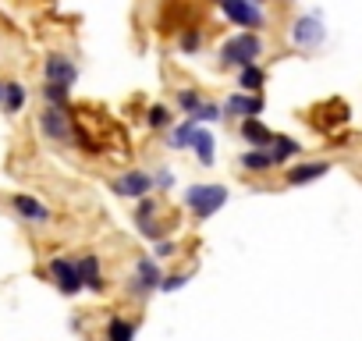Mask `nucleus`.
<instances>
[{
  "instance_id": "obj_7",
  "label": "nucleus",
  "mask_w": 362,
  "mask_h": 341,
  "mask_svg": "<svg viewBox=\"0 0 362 341\" xmlns=\"http://www.w3.org/2000/svg\"><path fill=\"white\" fill-rule=\"evenodd\" d=\"M50 277H54V284L64 295H78L82 291V281H78V270H75L71 260H50Z\"/></svg>"
},
{
  "instance_id": "obj_11",
  "label": "nucleus",
  "mask_w": 362,
  "mask_h": 341,
  "mask_svg": "<svg viewBox=\"0 0 362 341\" xmlns=\"http://www.w3.org/2000/svg\"><path fill=\"white\" fill-rule=\"evenodd\" d=\"M291 40L298 43V47H316L320 40H323V25L316 22V18H298L295 22V29H291Z\"/></svg>"
},
{
  "instance_id": "obj_28",
  "label": "nucleus",
  "mask_w": 362,
  "mask_h": 341,
  "mask_svg": "<svg viewBox=\"0 0 362 341\" xmlns=\"http://www.w3.org/2000/svg\"><path fill=\"white\" fill-rule=\"evenodd\" d=\"M153 210H156V203H153V200H139V210H135V221H139V224H149V217H153Z\"/></svg>"
},
{
  "instance_id": "obj_31",
  "label": "nucleus",
  "mask_w": 362,
  "mask_h": 341,
  "mask_svg": "<svg viewBox=\"0 0 362 341\" xmlns=\"http://www.w3.org/2000/svg\"><path fill=\"white\" fill-rule=\"evenodd\" d=\"M249 4H256V8H259V4H263V0H249Z\"/></svg>"
},
{
  "instance_id": "obj_16",
  "label": "nucleus",
  "mask_w": 362,
  "mask_h": 341,
  "mask_svg": "<svg viewBox=\"0 0 362 341\" xmlns=\"http://www.w3.org/2000/svg\"><path fill=\"white\" fill-rule=\"evenodd\" d=\"M0 103H4L8 114H18L22 103H25V89L18 82H4V96H0Z\"/></svg>"
},
{
  "instance_id": "obj_12",
  "label": "nucleus",
  "mask_w": 362,
  "mask_h": 341,
  "mask_svg": "<svg viewBox=\"0 0 362 341\" xmlns=\"http://www.w3.org/2000/svg\"><path fill=\"white\" fill-rule=\"evenodd\" d=\"M75 270H78L82 288H89V291H103V288H107L103 277H100V260H96V256H82V260L75 263Z\"/></svg>"
},
{
  "instance_id": "obj_27",
  "label": "nucleus",
  "mask_w": 362,
  "mask_h": 341,
  "mask_svg": "<svg viewBox=\"0 0 362 341\" xmlns=\"http://www.w3.org/2000/svg\"><path fill=\"white\" fill-rule=\"evenodd\" d=\"M221 117H224V114H221V107H214V103H203V107L192 114L196 125H199V121H221Z\"/></svg>"
},
{
  "instance_id": "obj_14",
  "label": "nucleus",
  "mask_w": 362,
  "mask_h": 341,
  "mask_svg": "<svg viewBox=\"0 0 362 341\" xmlns=\"http://www.w3.org/2000/svg\"><path fill=\"white\" fill-rule=\"evenodd\" d=\"M242 139H245V142H252V149H270V142H274V132L252 117V121H242Z\"/></svg>"
},
{
  "instance_id": "obj_25",
  "label": "nucleus",
  "mask_w": 362,
  "mask_h": 341,
  "mask_svg": "<svg viewBox=\"0 0 362 341\" xmlns=\"http://www.w3.org/2000/svg\"><path fill=\"white\" fill-rule=\"evenodd\" d=\"M203 47V33L199 29H185V33H181V50H185V54H196Z\"/></svg>"
},
{
  "instance_id": "obj_30",
  "label": "nucleus",
  "mask_w": 362,
  "mask_h": 341,
  "mask_svg": "<svg viewBox=\"0 0 362 341\" xmlns=\"http://www.w3.org/2000/svg\"><path fill=\"white\" fill-rule=\"evenodd\" d=\"M156 185H160V189H170V185H174V178L167 175V170H160V175H156Z\"/></svg>"
},
{
  "instance_id": "obj_21",
  "label": "nucleus",
  "mask_w": 362,
  "mask_h": 341,
  "mask_svg": "<svg viewBox=\"0 0 362 341\" xmlns=\"http://www.w3.org/2000/svg\"><path fill=\"white\" fill-rule=\"evenodd\" d=\"M192 135H196V121L189 117V121L181 125V128H174V139H170V146H174V149H185V146L192 142Z\"/></svg>"
},
{
  "instance_id": "obj_2",
  "label": "nucleus",
  "mask_w": 362,
  "mask_h": 341,
  "mask_svg": "<svg viewBox=\"0 0 362 341\" xmlns=\"http://www.w3.org/2000/svg\"><path fill=\"white\" fill-rule=\"evenodd\" d=\"M224 203H228V189H224V185H189V192H185V207H189L199 221L214 217Z\"/></svg>"
},
{
  "instance_id": "obj_13",
  "label": "nucleus",
  "mask_w": 362,
  "mask_h": 341,
  "mask_svg": "<svg viewBox=\"0 0 362 341\" xmlns=\"http://www.w3.org/2000/svg\"><path fill=\"white\" fill-rule=\"evenodd\" d=\"M224 107H228V114H235V117H242V121H252V117L263 110V100H259V96H242V93H235Z\"/></svg>"
},
{
  "instance_id": "obj_23",
  "label": "nucleus",
  "mask_w": 362,
  "mask_h": 341,
  "mask_svg": "<svg viewBox=\"0 0 362 341\" xmlns=\"http://www.w3.org/2000/svg\"><path fill=\"white\" fill-rule=\"evenodd\" d=\"M177 103H181V110H185V114H196V110L203 107V96H199L196 89H181V93H177Z\"/></svg>"
},
{
  "instance_id": "obj_3",
  "label": "nucleus",
  "mask_w": 362,
  "mask_h": 341,
  "mask_svg": "<svg viewBox=\"0 0 362 341\" xmlns=\"http://www.w3.org/2000/svg\"><path fill=\"white\" fill-rule=\"evenodd\" d=\"M217 4H221L224 18H231V22L242 25V29H263V25H267L263 11H259L256 4H249V0H217Z\"/></svg>"
},
{
  "instance_id": "obj_20",
  "label": "nucleus",
  "mask_w": 362,
  "mask_h": 341,
  "mask_svg": "<svg viewBox=\"0 0 362 341\" xmlns=\"http://www.w3.org/2000/svg\"><path fill=\"white\" fill-rule=\"evenodd\" d=\"M132 337H135V323H128V320L114 316V320H110V327H107V341H132Z\"/></svg>"
},
{
  "instance_id": "obj_10",
  "label": "nucleus",
  "mask_w": 362,
  "mask_h": 341,
  "mask_svg": "<svg viewBox=\"0 0 362 341\" xmlns=\"http://www.w3.org/2000/svg\"><path fill=\"white\" fill-rule=\"evenodd\" d=\"M327 170H330V163H323V160L298 163V167H291L288 175H284V182H288V185H305V182H316V178H323Z\"/></svg>"
},
{
  "instance_id": "obj_26",
  "label": "nucleus",
  "mask_w": 362,
  "mask_h": 341,
  "mask_svg": "<svg viewBox=\"0 0 362 341\" xmlns=\"http://www.w3.org/2000/svg\"><path fill=\"white\" fill-rule=\"evenodd\" d=\"M189 284V274H170V277H160V291H181Z\"/></svg>"
},
{
  "instance_id": "obj_32",
  "label": "nucleus",
  "mask_w": 362,
  "mask_h": 341,
  "mask_svg": "<svg viewBox=\"0 0 362 341\" xmlns=\"http://www.w3.org/2000/svg\"><path fill=\"white\" fill-rule=\"evenodd\" d=\"M0 96H4V86H0Z\"/></svg>"
},
{
  "instance_id": "obj_4",
  "label": "nucleus",
  "mask_w": 362,
  "mask_h": 341,
  "mask_svg": "<svg viewBox=\"0 0 362 341\" xmlns=\"http://www.w3.org/2000/svg\"><path fill=\"white\" fill-rule=\"evenodd\" d=\"M110 189L117 196H128V200H146V192L153 189V175L149 170H124L110 182Z\"/></svg>"
},
{
  "instance_id": "obj_1",
  "label": "nucleus",
  "mask_w": 362,
  "mask_h": 341,
  "mask_svg": "<svg viewBox=\"0 0 362 341\" xmlns=\"http://www.w3.org/2000/svg\"><path fill=\"white\" fill-rule=\"evenodd\" d=\"M259 54H263V40L256 33H242L221 47V64L224 68H249V64H256Z\"/></svg>"
},
{
  "instance_id": "obj_17",
  "label": "nucleus",
  "mask_w": 362,
  "mask_h": 341,
  "mask_svg": "<svg viewBox=\"0 0 362 341\" xmlns=\"http://www.w3.org/2000/svg\"><path fill=\"white\" fill-rule=\"evenodd\" d=\"M270 156H274V163H281V160H288V156H295L298 153V142L295 139H288V135H274V142H270V149H267Z\"/></svg>"
},
{
  "instance_id": "obj_19",
  "label": "nucleus",
  "mask_w": 362,
  "mask_h": 341,
  "mask_svg": "<svg viewBox=\"0 0 362 341\" xmlns=\"http://www.w3.org/2000/svg\"><path fill=\"white\" fill-rule=\"evenodd\" d=\"M263 82H267V75H263V68H256V64L242 68V75H238V86H242L245 93H259Z\"/></svg>"
},
{
  "instance_id": "obj_8",
  "label": "nucleus",
  "mask_w": 362,
  "mask_h": 341,
  "mask_svg": "<svg viewBox=\"0 0 362 341\" xmlns=\"http://www.w3.org/2000/svg\"><path fill=\"white\" fill-rule=\"evenodd\" d=\"M78 79V68L64 57V54H50L47 57V82H57V86H71Z\"/></svg>"
},
{
  "instance_id": "obj_15",
  "label": "nucleus",
  "mask_w": 362,
  "mask_h": 341,
  "mask_svg": "<svg viewBox=\"0 0 362 341\" xmlns=\"http://www.w3.org/2000/svg\"><path fill=\"white\" fill-rule=\"evenodd\" d=\"M192 149H196V156L203 160V163H214V135L206 132V128H199L196 125V135H192V142H189Z\"/></svg>"
},
{
  "instance_id": "obj_24",
  "label": "nucleus",
  "mask_w": 362,
  "mask_h": 341,
  "mask_svg": "<svg viewBox=\"0 0 362 341\" xmlns=\"http://www.w3.org/2000/svg\"><path fill=\"white\" fill-rule=\"evenodd\" d=\"M146 125L149 128H170V114H167V107H149V114H146Z\"/></svg>"
},
{
  "instance_id": "obj_18",
  "label": "nucleus",
  "mask_w": 362,
  "mask_h": 341,
  "mask_svg": "<svg viewBox=\"0 0 362 341\" xmlns=\"http://www.w3.org/2000/svg\"><path fill=\"white\" fill-rule=\"evenodd\" d=\"M242 167L245 170H270L274 167V156L267 149H245L242 153Z\"/></svg>"
},
{
  "instance_id": "obj_5",
  "label": "nucleus",
  "mask_w": 362,
  "mask_h": 341,
  "mask_svg": "<svg viewBox=\"0 0 362 341\" xmlns=\"http://www.w3.org/2000/svg\"><path fill=\"white\" fill-rule=\"evenodd\" d=\"M40 128H43V135L54 139V142H71V125H68V114H64L61 107H47V110L40 114Z\"/></svg>"
},
{
  "instance_id": "obj_6",
  "label": "nucleus",
  "mask_w": 362,
  "mask_h": 341,
  "mask_svg": "<svg viewBox=\"0 0 362 341\" xmlns=\"http://www.w3.org/2000/svg\"><path fill=\"white\" fill-rule=\"evenodd\" d=\"M153 288H160V270H156V263H153L149 256H142V260L135 263V274H132L128 291H132V295H149Z\"/></svg>"
},
{
  "instance_id": "obj_29",
  "label": "nucleus",
  "mask_w": 362,
  "mask_h": 341,
  "mask_svg": "<svg viewBox=\"0 0 362 341\" xmlns=\"http://www.w3.org/2000/svg\"><path fill=\"white\" fill-rule=\"evenodd\" d=\"M174 253H177V245H174V242H167V238H160V242H156V256H160V260H170Z\"/></svg>"
},
{
  "instance_id": "obj_9",
  "label": "nucleus",
  "mask_w": 362,
  "mask_h": 341,
  "mask_svg": "<svg viewBox=\"0 0 362 341\" xmlns=\"http://www.w3.org/2000/svg\"><path fill=\"white\" fill-rule=\"evenodd\" d=\"M11 203H15V214L25 217V221H33V224H50V221H54V214H50L36 196H15Z\"/></svg>"
},
{
  "instance_id": "obj_22",
  "label": "nucleus",
  "mask_w": 362,
  "mask_h": 341,
  "mask_svg": "<svg viewBox=\"0 0 362 341\" xmlns=\"http://www.w3.org/2000/svg\"><path fill=\"white\" fill-rule=\"evenodd\" d=\"M43 96H47V103H50V107H61V110H64V100H68V86L47 82V86H43Z\"/></svg>"
}]
</instances>
